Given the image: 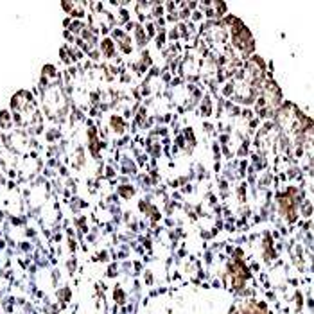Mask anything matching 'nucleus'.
<instances>
[{
    "mask_svg": "<svg viewBox=\"0 0 314 314\" xmlns=\"http://www.w3.org/2000/svg\"><path fill=\"white\" fill-rule=\"evenodd\" d=\"M101 52L106 56V58H113L115 56V45H113L112 40H103L101 41Z\"/></svg>",
    "mask_w": 314,
    "mask_h": 314,
    "instance_id": "nucleus-1",
    "label": "nucleus"
},
{
    "mask_svg": "<svg viewBox=\"0 0 314 314\" xmlns=\"http://www.w3.org/2000/svg\"><path fill=\"white\" fill-rule=\"evenodd\" d=\"M112 126H113V131L117 135L124 133V122H122L121 117H112Z\"/></svg>",
    "mask_w": 314,
    "mask_h": 314,
    "instance_id": "nucleus-2",
    "label": "nucleus"
},
{
    "mask_svg": "<svg viewBox=\"0 0 314 314\" xmlns=\"http://www.w3.org/2000/svg\"><path fill=\"white\" fill-rule=\"evenodd\" d=\"M11 119H13V117L9 115V112H0V122H2V124H4V130H9V126H11Z\"/></svg>",
    "mask_w": 314,
    "mask_h": 314,
    "instance_id": "nucleus-3",
    "label": "nucleus"
},
{
    "mask_svg": "<svg viewBox=\"0 0 314 314\" xmlns=\"http://www.w3.org/2000/svg\"><path fill=\"white\" fill-rule=\"evenodd\" d=\"M113 296H115L117 304H124V300H126V295H124V291H122V289H119V287H117V289H115V293H113Z\"/></svg>",
    "mask_w": 314,
    "mask_h": 314,
    "instance_id": "nucleus-4",
    "label": "nucleus"
}]
</instances>
